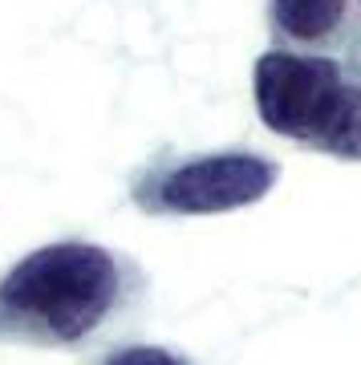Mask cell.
<instances>
[{"mask_svg": "<svg viewBox=\"0 0 361 365\" xmlns=\"http://www.w3.org/2000/svg\"><path fill=\"white\" fill-rule=\"evenodd\" d=\"M142 288L138 268L102 244H45L0 276V341L78 349L114 329Z\"/></svg>", "mask_w": 361, "mask_h": 365, "instance_id": "cell-1", "label": "cell"}, {"mask_svg": "<svg viewBox=\"0 0 361 365\" xmlns=\"http://www.w3.org/2000/svg\"><path fill=\"white\" fill-rule=\"evenodd\" d=\"M268 21L284 49L297 45L305 53H317L341 41L349 25V0H272Z\"/></svg>", "mask_w": 361, "mask_h": 365, "instance_id": "cell-4", "label": "cell"}, {"mask_svg": "<svg viewBox=\"0 0 361 365\" xmlns=\"http://www.w3.org/2000/svg\"><path fill=\"white\" fill-rule=\"evenodd\" d=\"M280 182V163L260 150H207L155 158L130 182L134 207L146 215H220L252 207Z\"/></svg>", "mask_w": 361, "mask_h": 365, "instance_id": "cell-3", "label": "cell"}, {"mask_svg": "<svg viewBox=\"0 0 361 365\" xmlns=\"http://www.w3.org/2000/svg\"><path fill=\"white\" fill-rule=\"evenodd\" d=\"M93 365H195L191 357L167 349V345H118Z\"/></svg>", "mask_w": 361, "mask_h": 365, "instance_id": "cell-5", "label": "cell"}, {"mask_svg": "<svg viewBox=\"0 0 361 365\" xmlns=\"http://www.w3.org/2000/svg\"><path fill=\"white\" fill-rule=\"evenodd\" d=\"M260 122L280 138L361 163V78L325 53L268 49L252 73Z\"/></svg>", "mask_w": 361, "mask_h": 365, "instance_id": "cell-2", "label": "cell"}]
</instances>
